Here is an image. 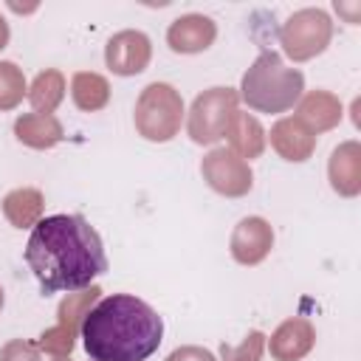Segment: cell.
<instances>
[{"instance_id": "cell-25", "label": "cell", "mask_w": 361, "mask_h": 361, "mask_svg": "<svg viewBox=\"0 0 361 361\" xmlns=\"http://www.w3.org/2000/svg\"><path fill=\"white\" fill-rule=\"evenodd\" d=\"M358 8H361L358 3H355V6H344V3H338V0H336V11H338V14H347V20H350L353 25L358 23Z\"/></svg>"}, {"instance_id": "cell-3", "label": "cell", "mask_w": 361, "mask_h": 361, "mask_svg": "<svg viewBox=\"0 0 361 361\" xmlns=\"http://www.w3.org/2000/svg\"><path fill=\"white\" fill-rule=\"evenodd\" d=\"M305 90V76L288 68L276 51H262L243 76V99L259 113L290 110Z\"/></svg>"}, {"instance_id": "cell-28", "label": "cell", "mask_w": 361, "mask_h": 361, "mask_svg": "<svg viewBox=\"0 0 361 361\" xmlns=\"http://www.w3.org/2000/svg\"><path fill=\"white\" fill-rule=\"evenodd\" d=\"M0 307H3V288H0Z\"/></svg>"}, {"instance_id": "cell-8", "label": "cell", "mask_w": 361, "mask_h": 361, "mask_svg": "<svg viewBox=\"0 0 361 361\" xmlns=\"http://www.w3.org/2000/svg\"><path fill=\"white\" fill-rule=\"evenodd\" d=\"M200 172L203 178L209 180V186L220 195H228V197H240L251 189V169L243 158H237L231 149L220 147V149H212L203 164H200Z\"/></svg>"}, {"instance_id": "cell-5", "label": "cell", "mask_w": 361, "mask_h": 361, "mask_svg": "<svg viewBox=\"0 0 361 361\" xmlns=\"http://www.w3.org/2000/svg\"><path fill=\"white\" fill-rule=\"evenodd\" d=\"M330 37H333V23L322 8H302L290 14L288 23H282L279 28V42L293 62H305L322 54Z\"/></svg>"}, {"instance_id": "cell-2", "label": "cell", "mask_w": 361, "mask_h": 361, "mask_svg": "<svg viewBox=\"0 0 361 361\" xmlns=\"http://www.w3.org/2000/svg\"><path fill=\"white\" fill-rule=\"evenodd\" d=\"M79 333L90 361H144L158 350L164 322L147 302L113 293L85 313Z\"/></svg>"}, {"instance_id": "cell-10", "label": "cell", "mask_w": 361, "mask_h": 361, "mask_svg": "<svg viewBox=\"0 0 361 361\" xmlns=\"http://www.w3.org/2000/svg\"><path fill=\"white\" fill-rule=\"evenodd\" d=\"M274 245V231L262 217H245L231 234V254L243 265H257Z\"/></svg>"}, {"instance_id": "cell-20", "label": "cell", "mask_w": 361, "mask_h": 361, "mask_svg": "<svg viewBox=\"0 0 361 361\" xmlns=\"http://www.w3.org/2000/svg\"><path fill=\"white\" fill-rule=\"evenodd\" d=\"M62 96H65V76H62L59 71H54V68L37 73L34 85L28 87V102H31V107H34L37 113H45V116L54 113V107L62 102Z\"/></svg>"}, {"instance_id": "cell-22", "label": "cell", "mask_w": 361, "mask_h": 361, "mask_svg": "<svg viewBox=\"0 0 361 361\" xmlns=\"http://www.w3.org/2000/svg\"><path fill=\"white\" fill-rule=\"evenodd\" d=\"M262 344H265V338H262V333H248L245 336V341L234 350V347H228V344H223L220 347V353H223V361H259V355H262Z\"/></svg>"}, {"instance_id": "cell-18", "label": "cell", "mask_w": 361, "mask_h": 361, "mask_svg": "<svg viewBox=\"0 0 361 361\" xmlns=\"http://www.w3.org/2000/svg\"><path fill=\"white\" fill-rule=\"evenodd\" d=\"M71 96H73V102H76L79 110L93 113V110H102V107L107 104V99H110V85H107V79L99 76V73L79 71V73H73Z\"/></svg>"}, {"instance_id": "cell-16", "label": "cell", "mask_w": 361, "mask_h": 361, "mask_svg": "<svg viewBox=\"0 0 361 361\" xmlns=\"http://www.w3.org/2000/svg\"><path fill=\"white\" fill-rule=\"evenodd\" d=\"M226 138H228V144H231V152L237 155V158H257L262 149H265V130L259 127V121L254 118V116H248V113H234L231 116V121H228V127H226V133H223Z\"/></svg>"}, {"instance_id": "cell-11", "label": "cell", "mask_w": 361, "mask_h": 361, "mask_svg": "<svg viewBox=\"0 0 361 361\" xmlns=\"http://www.w3.org/2000/svg\"><path fill=\"white\" fill-rule=\"evenodd\" d=\"M214 37H217V25L209 17H203V14H183L166 31V42L178 54L206 51L214 42Z\"/></svg>"}, {"instance_id": "cell-23", "label": "cell", "mask_w": 361, "mask_h": 361, "mask_svg": "<svg viewBox=\"0 0 361 361\" xmlns=\"http://www.w3.org/2000/svg\"><path fill=\"white\" fill-rule=\"evenodd\" d=\"M0 361H39V344L14 338L0 350Z\"/></svg>"}, {"instance_id": "cell-7", "label": "cell", "mask_w": 361, "mask_h": 361, "mask_svg": "<svg viewBox=\"0 0 361 361\" xmlns=\"http://www.w3.org/2000/svg\"><path fill=\"white\" fill-rule=\"evenodd\" d=\"M99 288L90 285V290H82V293H68V299L59 305V322L56 327H51L48 333H42V338L37 341L45 353H54V355H71L73 350V336L76 330L82 327V319L85 313L93 307V302H99Z\"/></svg>"}, {"instance_id": "cell-19", "label": "cell", "mask_w": 361, "mask_h": 361, "mask_svg": "<svg viewBox=\"0 0 361 361\" xmlns=\"http://www.w3.org/2000/svg\"><path fill=\"white\" fill-rule=\"evenodd\" d=\"M3 214L17 228L37 226V220L42 214V195L37 189H14L3 200Z\"/></svg>"}, {"instance_id": "cell-15", "label": "cell", "mask_w": 361, "mask_h": 361, "mask_svg": "<svg viewBox=\"0 0 361 361\" xmlns=\"http://www.w3.org/2000/svg\"><path fill=\"white\" fill-rule=\"evenodd\" d=\"M302 124L310 127V133H322L330 130L341 121V102L327 93V90H310L302 102H299V116Z\"/></svg>"}, {"instance_id": "cell-24", "label": "cell", "mask_w": 361, "mask_h": 361, "mask_svg": "<svg viewBox=\"0 0 361 361\" xmlns=\"http://www.w3.org/2000/svg\"><path fill=\"white\" fill-rule=\"evenodd\" d=\"M166 361H214V355L203 347H180V350L169 353Z\"/></svg>"}, {"instance_id": "cell-13", "label": "cell", "mask_w": 361, "mask_h": 361, "mask_svg": "<svg viewBox=\"0 0 361 361\" xmlns=\"http://www.w3.org/2000/svg\"><path fill=\"white\" fill-rule=\"evenodd\" d=\"M316 333L307 319H288L271 336V355L276 361H299L313 347Z\"/></svg>"}, {"instance_id": "cell-21", "label": "cell", "mask_w": 361, "mask_h": 361, "mask_svg": "<svg viewBox=\"0 0 361 361\" xmlns=\"http://www.w3.org/2000/svg\"><path fill=\"white\" fill-rule=\"evenodd\" d=\"M25 76L14 62H0V110H11L25 96Z\"/></svg>"}, {"instance_id": "cell-1", "label": "cell", "mask_w": 361, "mask_h": 361, "mask_svg": "<svg viewBox=\"0 0 361 361\" xmlns=\"http://www.w3.org/2000/svg\"><path fill=\"white\" fill-rule=\"evenodd\" d=\"M25 262L45 296L82 290L107 271L102 237L82 214L39 217L25 245Z\"/></svg>"}, {"instance_id": "cell-4", "label": "cell", "mask_w": 361, "mask_h": 361, "mask_svg": "<svg viewBox=\"0 0 361 361\" xmlns=\"http://www.w3.org/2000/svg\"><path fill=\"white\" fill-rule=\"evenodd\" d=\"M183 102L180 93L166 82H152L135 102V130L147 141H169L180 130Z\"/></svg>"}, {"instance_id": "cell-14", "label": "cell", "mask_w": 361, "mask_h": 361, "mask_svg": "<svg viewBox=\"0 0 361 361\" xmlns=\"http://www.w3.org/2000/svg\"><path fill=\"white\" fill-rule=\"evenodd\" d=\"M330 183L338 195H358L361 192V147L355 141H347L333 149L330 155Z\"/></svg>"}, {"instance_id": "cell-26", "label": "cell", "mask_w": 361, "mask_h": 361, "mask_svg": "<svg viewBox=\"0 0 361 361\" xmlns=\"http://www.w3.org/2000/svg\"><path fill=\"white\" fill-rule=\"evenodd\" d=\"M6 42H8V23L0 17V48H6Z\"/></svg>"}, {"instance_id": "cell-6", "label": "cell", "mask_w": 361, "mask_h": 361, "mask_svg": "<svg viewBox=\"0 0 361 361\" xmlns=\"http://www.w3.org/2000/svg\"><path fill=\"white\" fill-rule=\"evenodd\" d=\"M237 113V93L231 87H212L192 102L189 135L197 144H212L223 138L231 116Z\"/></svg>"}, {"instance_id": "cell-12", "label": "cell", "mask_w": 361, "mask_h": 361, "mask_svg": "<svg viewBox=\"0 0 361 361\" xmlns=\"http://www.w3.org/2000/svg\"><path fill=\"white\" fill-rule=\"evenodd\" d=\"M271 144L285 161H305V158H310V152L316 147V135L310 133L307 124H302L296 116H290L271 127Z\"/></svg>"}, {"instance_id": "cell-27", "label": "cell", "mask_w": 361, "mask_h": 361, "mask_svg": "<svg viewBox=\"0 0 361 361\" xmlns=\"http://www.w3.org/2000/svg\"><path fill=\"white\" fill-rule=\"evenodd\" d=\"M51 361H71V358H68V355H54Z\"/></svg>"}, {"instance_id": "cell-17", "label": "cell", "mask_w": 361, "mask_h": 361, "mask_svg": "<svg viewBox=\"0 0 361 361\" xmlns=\"http://www.w3.org/2000/svg\"><path fill=\"white\" fill-rule=\"evenodd\" d=\"M14 133L23 144H28L34 149H48V147H54L65 138L62 124L54 116H45V113H23L14 121Z\"/></svg>"}, {"instance_id": "cell-9", "label": "cell", "mask_w": 361, "mask_h": 361, "mask_svg": "<svg viewBox=\"0 0 361 361\" xmlns=\"http://www.w3.org/2000/svg\"><path fill=\"white\" fill-rule=\"evenodd\" d=\"M149 56H152V48H149L147 34L141 31H118L116 37H110L107 51H104L107 68L118 76L141 73L149 65Z\"/></svg>"}]
</instances>
